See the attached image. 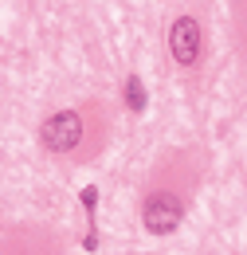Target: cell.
Returning <instances> with one entry per match:
<instances>
[{"label": "cell", "mask_w": 247, "mask_h": 255, "mask_svg": "<svg viewBox=\"0 0 247 255\" xmlns=\"http://www.w3.org/2000/svg\"><path fill=\"white\" fill-rule=\"evenodd\" d=\"M39 141H43V149H51V153H71V149L83 141V118H79L75 110L51 114V118L39 126Z\"/></svg>", "instance_id": "obj_1"}, {"label": "cell", "mask_w": 247, "mask_h": 255, "mask_svg": "<svg viewBox=\"0 0 247 255\" xmlns=\"http://www.w3.org/2000/svg\"><path fill=\"white\" fill-rule=\"evenodd\" d=\"M141 220H145V228H149L153 236H169V232H177L181 220H185V204H181V196H173V192H153V196L145 200V208H141Z\"/></svg>", "instance_id": "obj_2"}, {"label": "cell", "mask_w": 247, "mask_h": 255, "mask_svg": "<svg viewBox=\"0 0 247 255\" xmlns=\"http://www.w3.org/2000/svg\"><path fill=\"white\" fill-rule=\"evenodd\" d=\"M169 51L181 67H196L200 59V24L192 16H177L169 28Z\"/></svg>", "instance_id": "obj_3"}, {"label": "cell", "mask_w": 247, "mask_h": 255, "mask_svg": "<svg viewBox=\"0 0 247 255\" xmlns=\"http://www.w3.org/2000/svg\"><path fill=\"white\" fill-rule=\"evenodd\" d=\"M122 91H125V106L141 114V110H145V102H149V95H145V83H141L137 75H125V87H122Z\"/></svg>", "instance_id": "obj_4"}]
</instances>
